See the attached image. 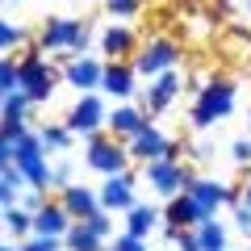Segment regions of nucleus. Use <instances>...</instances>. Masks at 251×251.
<instances>
[{"label": "nucleus", "instance_id": "nucleus-31", "mask_svg": "<svg viewBox=\"0 0 251 251\" xmlns=\"http://www.w3.org/2000/svg\"><path fill=\"white\" fill-rule=\"evenodd\" d=\"M84 226H88V230L92 234H100V239H113V214H109V209H97V214H92V218H84Z\"/></svg>", "mask_w": 251, "mask_h": 251}, {"label": "nucleus", "instance_id": "nucleus-1", "mask_svg": "<svg viewBox=\"0 0 251 251\" xmlns=\"http://www.w3.org/2000/svg\"><path fill=\"white\" fill-rule=\"evenodd\" d=\"M234 100H239V88H234L230 75H209V80H201L197 97H193V109H188V126L193 130L222 126L234 113Z\"/></svg>", "mask_w": 251, "mask_h": 251}, {"label": "nucleus", "instance_id": "nucleus-40", "mask_svg": "<svg viewBox=\"0 0 251 251\" xmlns=\"http://www.w3.org/2000/svg\"><path fill=\"white\" fill-rule=\"evenodd\" d=\"M247 130H251V113H247Z\"/></svg>", "mask_w": 251, "mask_h": 251}, {"label": "nucleus", "instance_id": "nucleus-4", "mask_svg": "<svg viewBox=\"0 0 251 251\" xmlns=\"http://www.w3.org/2000/svg\"><path fill=\"white\" fill-rule=\"evenodd\" d=\"M84 163H88V168L97 172L100 180H105V176H117V172H126L134 159H130V147H126L122 138H113L109 130H100V134L84 138Z\"/></svg>", "mask_w": 251, "mask_h": 251}, {"label": "nucleus", "instance_id": "nucleus-17", "mask_svg": "<svg viewBox=\"0 0 251 251\" xmlns=\"http://www.w3.org/2000/svg\"><path fill=\"white\" fill-rule=\"evenodd\" d=\"M75 226V218L63 209L59 197H50L42 209L34 214V234H46V239H67V230Z\"/></svg>", "mask_w": 251, "mask_h": 251}, {"label": "nucleus", "instance_id": "nucleus-30", "mask_svg": "<svg viewBox=\"0 0 251 251\" xmlns=\"http://www.w3.org/2000/svg\"><path fill=\"white\" fill-rule=\"evenodd\" d=\"M72 184H75V168H72V159L54 163V172H50V193H63V188H72Z\"/></svg>", "mask_w": 251, "mask_h": 251}, {"label": "nucleus", "instance_id": "nucleus-39", "mask_svg": "<svg viewBox=\"0 0 251 251\" xmlns=\"http://www.w3.org/2000/svg\"><path fill=\"white\" fill-rule=\"evenodd\" d=\"M0 251H21V243H4V247H0Z\"/></svg>", "mask_w": 251, "mask_h": 251}, {"label": "nucleus", "instance_id": "nucleus-14", "mask_svg": "<svg viewBox=\"0 0 251 251\" xmlns=\"http://www.w3.org/2000/svg\"><path fill=\"white\" fill-rule=\"evenodd\" d=\"M147 126H151V113H147L143 105H134V100H122V105H113V109H109L105 130H109L113 138H122V143H130L134 134H143Z\"/></svg>", "mask_w": 251, "mask_h": 251}, {"label": "nucleus", "instance_id": "nucleus-32", "mask_svg": "<svg viewBox=\"0 0 251 251\" xmlns=\"http://www.w3.org/2000/svg\"><path fill=\"white\" fill-rule=\"evenodd\" d=\"M230 218H234V226H239V230L251 239V205L243 201V188H239V197L230 201Z\"/></svg>", "mask_w": 251, "mask_h": 251}, {"label": "nucleus", "instance_id": "nucleus-34", "mask_svg": "<svg viewBox=\"0 0 251 251\" xmlns=\"http://www.w3.org/2000/svg\"><path fill=\"white\" fill-rule=\"evenodd\" d=\"M21 251H67V247H63V239H46V234H29V239L21 243Z\"/></svg>", "mask_w": 251, "mask_h": 251}, {"label": "nucleus", "instance_id": "nucleus-36", "mask_svg": "<svg viewBox=\"0 0 251 251\" xmlns=\"http://www.w3.org/2000/svg\"><path fill=\"white\" fill-rule=\"evenodd\" d=\"M230 159L239 163V168H247V163H251V134H243V138H234V143H230Z\"/></svg>", "mask_w": 251, "mask_h": 251}, {"label": "nucleus", "instance_id": "nucleus-11", "mask_svg": "<svg viewBox=\"0 0 251 251\" xmlns=\"http://www.w3.org/2000/svg\"><path fill=\"white\" fill-rule=\"evenodd\" d=\"M126 147H130V159H134V163L176 159V143H172V138L163 134V130H159V126H155V122L147 126L143 134H134V138H130V143H126Z\"/></svg>", "mask_w": 251, "mask_h": 251}, {"label": "nucleus", "instance_id": "nucleus-10", "mask_svg": "<svg viewBox=\"0 0 251 251\" xmlns=\"http://www.w3.org/2000/svg\"><path fill=\"white\" fill-rule=\"evenodd\" d=\"M63 84L75 88V92H100V84H105V59H97V54L67 59L63 63Z\"/></svg>", "mask_w": 251, "mask_h": 251}, {"label": "nucleus", "instance_id": "nucleus-24", "mask_svg": "<svg viewBox=\"0 0 251 251\" xmlns=\"http://www.w3.org/2000/svg\"><path fill=\"white\" fill-rule=\"evenodd\" d=\"M34 38H29V29L25 25H17V21H0V50L4 54H17V46H29Z\"/></svg>", "mask_w": 251, "mask_h": 251}, {"label": "nucleus", "instance_id": "nucleus-22", "mask_svg": "<svg viewBox=\"0 0 251 251\" xmlns=\"http://www.w3.org/2000/svg\"><path fill=\"white\" fill-rule=\"evenodd\" d=\"M38 134H42V143H46V151H50V155H67V151H72V143H75V134L67 130V122H46Z\"/></svg>", "mask_w": 251, "mask_h": 251}, {"label": "nucleus", "instance_id": "nucleus-2", "mask_svg": "<svg viewBox=\"0 0 251 251\" xmlns=\"http://www.w3.org/2000/svg\"><path fill=\"white\" fill-rule=\"evenodd\" d=\"M34 42L42 46V50H50L54 59H80V54H88V42H92V25L80 17H42V25H38Z\"/></svg>", "mask_w": 251, "mask_h": 251}, {"label": "nucleus", "instance_id": "nucleus-28", "mask_svg": "<svg viewBox=\"0 0 251 251\" xmlns=\"http://www.w3.org/2000/svg\"><path fill=\"white\" fill-rule=\"evenodd\" d=\"M105 13L113 21H130V17H138V13H143V0H105Z\"/></svg>", "mask_w": 251, "mask_h": 251}, {"label": "nucleus", "instance_id": "nucleus-9", "mask_svg": "<svg viewBox=\"0 0 251 251\" xmlns=\"http://www.w3.org/2000/svg\"><path fill=\"white\" fill-rule=\"evenodd\" d=\"M184 193L201 205V214H205V222H209V218H218V209H222V205H230V201H234L239 188H230L226 180H214V176H193V184H188Z\"/></svg>", "mask_w": 251, "mask_h": 251}, {"label": "nucleus", "instance_id": "nucleus-25", "mask_svg": "<svg viewBox=\"0 0 251 251\" xmlns=\"http://www.w3.org/2000/svg\"><path fill=\"white\" fill-rule=\"evenodd\" d=\"M9 92H21V59L17 54L0 59V97H9Z\"/></svg>", "mask_w": 251, "mask_h": 251}, {"label": "nucleus", "instance_id": "nucleus-27", "mask_svg": "<svg viewBox=\"0 0 251 251\" xmlns=\"http://www.w3.org/2000/svg\"><path fill=\"white\" fill-rule=\"evenodd\" d=\"M29 109H34V100H29L25 92H9V97H0V117H25V122H29Z\"/></svg>", "mask_w": 251, "mask_h": 251}, {"label": "nucleus", "instance_id": "nucleus-29", "mask_svg": "<svg viewBox=\"0 0 251 251\" xmlns=\"http://www.w3.org/2000/svg\"><path fill=\"white\" fill-rule=\"evenodd\" d=\"M29 134V122L25 117H0V143H17V138Z\"/></svg>", "mask_w": 251, "mask_h": 251}, {"label": "nucleus", "instance_id": "nucleus-15", "mask_svg": "<svg viewBox=\"0 0 251 251\" xmlns=\"http://www.w3.org/2000/svg\"><path fill=\"white\" fill-rule=\"evenodd\" d=\"M100 92H105L113 105L130 100V97L138 92V72H134V63H105V84H100Z\"/></svg>", "mask_w": 251, "mask_h": 251}, {"label": "nucleus", "instance_id": "nucleus-5", "mask_svg": "<svg viewBox=\"0 0 251 251\" xmlns=\"http://www.w3.org/2000/svg\"><path fill=\"white\" fill-rule=\"evenodd\" d=\"M180 59H184V46H180L176 38H168V34H155V38H147V42L138 46L134 72L143 75V80H155V75H163V72H176Z\"/></svg>", "mask_w": 251, "mask_h": 251}, {"label": "nucleus", "instance_id": "nucleus-7", "mask_svg": "<svg viewBox=\"0 0 251 251\" xmlns=\"http://www.w3.org/2000/svg\"><path fill=\"white\" fill-rule=\"evenodd\" d=\"M143 180L163 201H172V197H180V193L193 184V168L180 163V159H155V163H143Z\"/></svg>", "mask_w": 251, "mask_h": 251}, {"label": "nucleus", "instance_id": "nucleus-19", "mask_svg": "<svg viewBox=\"0 0 251 251\" xmlns=\"http://www.w3.org/2000/svg\"><path fill=\"white\" fill-rule=\"evenodd\" d=\"M29 188L25 172L17 168V163H0V205H21V193Z\"/></svg>", "mask_w": 251, "mask_h": 251}, {"label": "nucleus", "instance_id": "nucleus-6", "mask_svg": "<svg viewBox=\"0 0 251 251\" xmlns=\"http://www.w3.org/2000/svg\"><path fill=\"white\" fill-rule=\"evenodd\" d=\"M63 122H67V130H72L75 138L100 134V130H105V122H109L105 92H80V97H75V105L63 113Z\"/></svg>", "mask_w": 251, "mask_h": 251}, {"label": "nucleus", "instance_id": "nucleus-3", "mask_svg": "<svg viewBox=\"0 0 251 251\" xmlns=\"http://www.w3.org/2000/svg\"><path fill=\"white\" fill-rule=\"evenodd\" d=\"M17 59H21V92L34 105H46L54 97V88H59V80H63V67H54L38 42H29Z\"/></svg>", "mask_w": 251, "mask_h": 251}, {"label": "nucleus", "instance_id": "nucleus-35", "mask_svg": "<svg viewBox=\"0 0 251 251\" xmlns=\"http://www.w3.org/2000/svg\"><path fill=\"white\" fill-rule=\"evenodd\" d=\"M218 13L243 21V17H251V0H218Z\"/></svg>", "mask_w": 251, "mask_h": 251}, {"label": "nucleus", "instance_id": "nucleus-37", "mask_svg": "<svg viewBox=\"0 0 251 251\" xmlns=\"http://www.w3.org/2000/svg\"><path fill=\"white\" fill-rule=\"evenodd\" d=\"M46 201H50V193H42V188H25V193H21V205H25L29 214H38Z\"/></svg>", "mask_w": 251, "mask_h": 251}, {"label": "nucleus", "instance_id": "nucleus-26", "mask_svg": "<svg viewBox=\"0 0 251 251\" xmlns=\"http://www.w3.org/2000/svg\"><path fill=\"white\" fill-rule=\"evenodd\" d=\"M197 239H201V251H226V226L218 218H209L197 226Z\"/></svg>", "mask_w": 251, "mask_h": 251}, {"label": "nucleus", "instance_id": "nucleus-38", "mask_svg": "<svg viewBox=\"0 0 251 251\" xmlns=\"http://www.w3.org/2000/svg\"><path fill=\"white\" fill-rule=\"evenodd\" d=\"M243 201H247V205H251V180H247V184H243Z\"/></svg>", "mask_w": 251, "mask_h": 251}, {"label": "nucleus", "instance_id": "nucleus-16", "mask_svg": "<svg viewBox=\"0 0 251 251\" xmlns=\"http://www.w3.org/2000/svg\"><path fill=\"white\" fill-rule=\"evenodd\" d=\"M201 222H205V214L188 193H180V197H172L163 205V230H197Z\"/></svg>", "mask_w": 251, "mask_h": 251}, {"label": "nucleus", "instance_id": "nucleus-18", "mask_svg": "<svg viewBox=\"0 0 251 251\" xmlns=\"http://www.w3.org/2000/svg\"><path fill=\"white\" fill-rule=\"evenodd\" d=\"M59 201H63V209L75 218V222H84V218H92L100 209V188H92V184H72V188H63L59 193Z\"/></svg>", "mask_w": 251, "mask_h": 251}, {"label": "nucleus", "instance_id": "nucleus-8", "mask_svg": "<svg viewBox=\"0 0 251 251\" xmlns=\"http://www.w3.org/2000/svg\"><path fill=\"white\" fill-rule=\"evenodd\" d=\"M138 172L126 168L117 172V176H105L100 180V209H109V214H130V209L138 205Z\"/></svg>", "mask_w": 251, "mask_h": 251}, {"label": "nucleus", "instance_id": "nucleus-41", "mask_svg": "<svg viewBox=\"0 0 251 251\" xmlns=\"http://www.w3.org/2000/svg\"><path fill=\"white\" fill-rule=\"evenodd\" d=\"M247 251H251V239H247Z\"/></svg>", "mask_w": 251, "mask_h": 251}, {"label": "nucleus", "instance_id": "nucleus-23", "mask_svg": "<svg viewBox=\"0 0 251 251\" xmlns=\"http://www.w3.org/2000/svg\"><path fill=\"white\" fill-rule=\"evenodd\" d=\"M63 247H67V251H105L109 243L100 239V234H92L84 222H75L72 230H67V239H63Z\"/></svg>", "mask_w": 251, "mask_h": 251}, {"label": "nucleus", "instance_id": "nucleus-12", "mask_svg": "<svg viewBox=\"0 0 251 251\" xmlns=\"http://www.w3.org/2000/svg\"><path fill=\"white\" fill-rule=\"evenodd\" d=\"M180 88H184L180 72H163V75H155V80H147V88H143V100H138V105H143L151 117H159V113H168V109L176 105Z\"/></svg>", "mask_w": 251, "mask_h": 251}, {"label": "nucleus", "instance_id": "nucleus-20", "mask_svg": "<svg viewBox=\"0 0 251 251\" xmlns=\"http://www.w3.org/2000/svg\"><path fill=\"white\" fill-rule=\"evenodd\" d=\"M122 222H126V230H130V234H143V239H151V230L163 222V209H155V205H147V201H138L130 214H122Z\"/></svg>", "mask_w": 251, "mask_h": 251}, {"label": "nucleus", "instance_id": "nucleus-21", "mask_svg": "<svg viewBox=\"0 0 251 251\" xmlns=\"http://www.w3.org/2000/svg\"><path fill=\"white\" fill-rule=\"evenodd\" d=\"M0 222H4V230H9L17 243H25L29 234H34V214H29L25 205H9L4 214H0Z\"/></svg>", "mask_w": 251, "mask_h": 251}, {"label": "nucleus", "instance_id": "nucleus-13", "mask_svg": "<svg viewBox=\"0 0 251 251\" xmlns=\"http://www.w3.org/2000/svg\"><path fill=\"white\" fill-rule=\"evenodd\" d=\"M100 54H105V63H134V54H138V34L130 25H122V21H113L109 29H100Z\"/></svg>", "mask_w": 251, "mask_h": 251}, {"label": "nucleus", "instance_id": "nucleus-33", "mask_svg": "<svg viewBox=\"0 0 251 251\" xmlns=\"http://www.w3.org/2000/svg\"><path fill=\"white\" fill-rule=\"evenodd\" d=\"M113 251H151V243L143 239V234H130V230H122V234H113V243H109Z\"/></svg>", "mask_w": 251, "mask_h": 251}]
</instances>
